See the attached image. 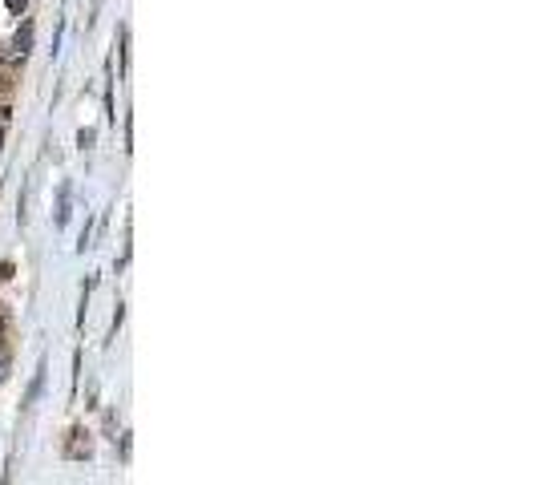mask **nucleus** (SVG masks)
<instances>
[{
	"instance_id": "obj_4",
	"label": "nucleus",
	"mask_w": 537,
	"mask_h": 485,
	"mask_svg": "<svg viewBox=\"0 0 537 485\" xmlns=\"http://www.w3.org/2000/svg\"><path fill=\"white\" fill-rule=\"evenodd\" d=\"M5 376H9V348L0 344V380H5Z\"/></svg>"
},
{
	"instance_id": "obj_1",
	"label": "nucleus",
	"mask_w": 537,
	"mask_h": 485,
	"mask_svg": "<svg viewBox=\"0 0 537 485\" xmlns=\"http://www.w3.org/2000/svg\"><path fill=\"white\" fill-rule=\"evenodd\" d=\"M69 194H73V186H69V182H61V199H57V227H65V223H69Z\"/></svg>"
},
{
	"instance_id": "obj_3",
	"label": "nucleus",
	"mask_w": 537,
	"mask_h": 485,
	"mask_svg": "<svg viewBox=\"0 0 537 485\" xmlns=\"http://www.w3.org/2000/svg\"><path fill=\"white\" fill-rule=\"evenodd\" d=\"M29 41H33V25H25V29H21V37L13 41V53H17V57H25V53H29Z\"/></svg>"
},
{
	"instance_id": "obj_2",
	"label": "nucleus",
	"mask_w": 537,
	"mask_h": 485,
	"mask_svg": "<svg viewBox=\"0 0 537 485\" xmlns=\"http://www.w3.org/2000/svg\"><path fill=\"white\" fill-rule=\"evenodd\" d=\"M41 388H45V364H41V368H37V376H33V388H29V397H25V409H33V405H37Z\"/></svg>"
}]
</instances>
